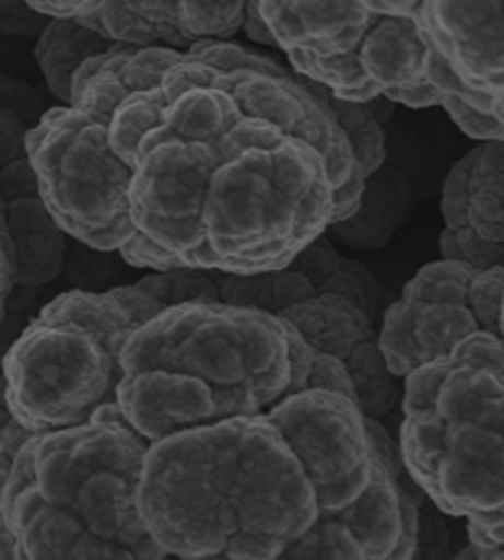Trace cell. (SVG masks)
Here are the masks:
<instances>
[{
	"label": "cell",
	"mask_w": 504,
	"mask_h": 560,
	"mask_svg": "<svg viewBox=\"0 0 504 560\" xmlns=\"http://www.w3.org/2000/svg\"><path fill=\"white\" fill-rule=\"evenodd\" d=\"M317 85V82H315ZM319 94L324 102L329 104L331 113L336 115L338 125L343 127L345 137L350 139V145L354 151L356 162H360L362 176L368 180L371 176H376L387 158V143H385V129L383 122L376 113V106L371 104H350V102H340L327 88L317 85Z\"/></svg>",
	"instance_id": "ac0fdd59"
},
{
	"label": "cell",
	"mask_w": 504,
	"mask_h": 560,
	"mask_svg": "<svg viewBox=\"0 0 504 560\" xmlns=\"http://www.w3.org/2000/svg\"><path fill=\"white\" fill-rule=\"evenodd\" d=\"M149 448L120 406L31 439L3 479V560H181L141 514Z\"/></svg>",
	"instance_id": "277c9868"
},
{
	"label": "cell",
	"mask_w": 504,
	"mask_h": 560,
	"mask_svg": "<svg viewBox=\"0 0 504 560\" xmlns=\"http://www.w3.org/2000/svg\"><path fill=\"white\" fill-rule=\"evenodd\" d=\"M403 467L438 512L504 528V340L479 334L403 381Z\"/></svg>",
	"instance_id": "5b68a950"
},
{
	"label": "cell",
	"mask_w": 504,
	"mask_h": 560,
	"mask_svg": "<svg viewBox=\"0 0 504 560\" xmlns=\"http://www.w3.org/2000/svg\"><path fill=\"white\" fill-rule=\"evenodd\" d=\"M214 275L221 291V303L261 310L272 317H282L286 310L317 299V289L310 279L291 266L256 275Z\"/></svg>",
	"instance_id": "e0dca14e"
},
{
	"label": "cell",
	"mask_w": 504,
	"mask_h": 560,
	"mask_svg": "<svg viewBox=\"0 0 504 560\" xmlns=\"http://www.w3.org/2000/svg\"><path fill=\"white\" fill-rule=\"evenodd\" d=\"M104 38L139 49H178L237 36L247 24V3L207 0H99L78 20Z\"/></svg>",
	"instance_id": "7c38bea8"
},
{
	"label": "cell",
	"mask_w": 504,
	"mask_h": 560,
	"mask_svg": "<svg viewBox=\"0 0 504 560\" xmlns=\"http://www.w3.org/2000/svg\"><path fill=\"white\" fill-rule=\"evenodd\" d=\"M442 108L448 113V118L458 125L462 135H467L469 139L481 141V143L504 141V122L500 118H495V115H488V113L471 108L455 96H444Z\"/></svg>",
	"instance_id": "7402d4cb"
},
{
	"label": "cell",
	"mask_w": 504,
	"mask_h": 560,
	"mask_svg": "<svg viewBox=\"0 0 504 560\" xmlns=\"http://www.w3.org/2000/svg\"><path fill=\"white\" fill-rule=\"evenodd\" d=\"M96 5H99V0H31L26 3L28 10L50 16V20H80Z\"/></svg>",
	"instance_id": "cb8c5ba5"
},
{
	"label": "cell",
	"mask_w": 504,
	"mask_h": 560,
	"mask_svg": "<svg viewBox=\"0 0 504 560\" xmlns=\"http://www.w3.org/2000/svg\"><path fill=\"white\" fill-rule=\"evenodd\" d=\"M291 268L310 279L317 295H340V299L352 301L354 305L366 310L368 315L376 317L380 301L376 279H373L362 262L340 256L324 235L307 246L305 252H301L298 258L291 262Z\"/></svg>",
	"instance_id": "2e32d148"
},
{
	"label": "cell",
	"mask_w": 504,
	"mask_h": 560,
	"mask_svg": "<svg viewBox=\"0 0 504 560\" xmlns=\"http://www.w3.org/2000/svg\"><path fill=\"white\" fill-rule=\"evenodd\" d=\"M36 434L28 432L24 424L12 418L10 410H3V479L10 474V469L17 463L20 453L24 451L26 443Z\"/></svg>",
	"instance_id": "603a6c76"
},
{
	"label": "cell",
	"mask_w": 504,
	"mask_h": 560,
	"mask_svg": "<svg viewBox=\"0 0 504 560\" xmlns=\"http://www.w3.org/2000/svg\"><path fill=\"white\" fill-rule=\"evenodd\" d=\"M181 57L178 49L113 47L75 75L71 106L47 110L26 129L24 153L47 211L63 233L90 249L120 254L134 240L129 170L110 145L113 115Z\"/></svg>",
	"instance_id": "8992f818"
},
{
	"label": "cell",
	"mask_w": 504,
	"mask_h": 560,
	"mask_svg": "<svg viewBox=\"0 0 504 560\" xmlns=\"http://www.w3.org/2000/svg\"><path fill=\"white\" fill-rule=\"evenodd\" d=\"M438 252H442V260L465 262L477 270L504 268V244L485 242L474 233H455L444 228L438 237Z\"/></svg>",
	"instance_id": "ffe728a7"
},
{
	"label": "cell",
	"mask_w": 504,
	"mask_h": 560,
	"mask_svg": "<svg viewBox=\"0 0 504 560\" xmlns=\"http://www.w3.org/2000/svg\"><path fill=\"white\" fill-rule=\"evenodd\" d=\"M134 287L143 293H149L151 299H155L165 307H176L186 303H221L216 275L209 270L178 268L167 272H153L141 277Z\"/></svg>",
	"instance_id": "d6986e66"
},
{
	"label": "cell",
	"mask_w": 504,
	"mask_h": 560,
	"mask_svg": "<svg viewBox=\"0 0 504 560\" xmlns=\"http://www.w3.org/2000/svg\"><path fill=\"white\" fill-rule=\"evenodd\" d=\"M122 369V418L153 446L225 420L266 416L313 392L315 350L268 312L186 303L139 328Z\"/></svg>",
	"instance_id": "3957f363"
},
{
	"label": "cell",
	"mask_w": 504,
	"mask_h": 560,
	"mask_svg": "<svg viewBox=\"0 0 504 560\" xmlns=\"http://www.w3.org/2000/svg\"><path fill=\"white\" fill-rule=\"evenodd\" d=\"M502 338H504V303H502Z\"/></svg>",
	"instance_id": "83f0119b"
},
{
	"label": "cell",
	"mask_w": 504,
	"mask_h": 560,
	"mask_svg": "<svg viewBox=\"0 0 504 560\" xmlns=\"http://www.w3.org/2000/svg\"><path fill=\"white\" fill-rule=\"evenodd\" d=\"M465 533L471 545L481 549H504V528H477L465 523Z\"/></svg>",
	"instance_id": "484cf974"
},
{
	"label": "cell",
	"mask_w": 504,
	"mask_h": 560,
	"mask_svg": "<svg viewBox=\"0 0 504 560\" xmlns=\"http://www.w3.org/2000/svg\"><path fill=\"white\" fill-rule=\"evenodd\" d=\"M110 145L129 170L134 268H289L362 207L366 178L313 80L249 47H190L127 96Z\"/></svg>",
	"instance_id": "6da1fadb"
},
{
	"label": "cell",
	"mask_w": 504,
	"mask_h": 560,
	"mask_svg": "<svg viewBox=\"0 0 504 560\" xmlns=\"http://www.w3.org/2000/svg\"><path fill=\"white\" fill-rule=\"evenodd\" d=\"M315 352L329 354L343 366L356 392V406L366 418L380 420L392 413L403 399L399 377L389 371L380 328L373 326V315L340 295H317L282 315Z\"/></svg>",
	"instance_id": "8fae6325"
},
{
	"label": "cell",
	"mask_w": 504,
	"mask_h": 560,
	"mask_svg": "<svg viewBox=\"0 0 504 560\" xmlns=\"http://www.w3.org/2000/svg\"><path fill=\"white\" fill-rule=\"evenodd\" d=\"M165 310L134 284L59 293L5 352V408L36 436L90 427L120 406L127 345Z\"/></svg>",
	"instance_id": "52a82bcc"
},
{
	"label": "cell",
	"mask_w": 504,
	"mask_h": 560,
	"mask_svg": "<svg viewBox=\"0 0 504 560\" xmlns=\"http://www.w3.org/2000/svg\"><path fill=\"white\" fill-rule=\"evenodd\" d=\"M422 24L432 85L504 122V3L422 0Z\"/></svg>",
	"instance_id": "9c48e42d"
},
{
	"label": "cell",
	"mask_w": 504,
	"mask_h": 560,
	"mask_svg": "<svg viewBox=\"0 0 504 560\" xmlns=\"http://www.w3.org/2000/svg\"><path fill=\"white\" fill-rule=\"evenodd\" d=\"M376 476L366 416L345 394H296L266 416L162 439L143 459L139 506L181 560H278Z\"/></svg>",
	"instance_id": "7a4b0ae2"
},
{
	"label": "cell",
	"mask_w": 504,
	"mask_h": 560,
	"mask_svg": "<svg viewBox=\"0 0 504 560\" xmlns=\"http://www.w3.org/2000/svg\"><path fill=\"white\" fill-rule=\"evenodd\" d=\"M427 61L422 3H373V22L354 52L319 66L307 80L327 88L340 102H395L403 92L432 85Z\"/></svg>",
	"instance_id": "30bf717a"
},
{
	"label": "cell",
	"mask_w": 504,
	"mask_h": 560,
	"mask_svg": "<svg viewBox=\"0 0 504 560\" xmlns=\"http://www.w3.org/2000/svg\"><path fill=\"white\" fill-rule=\"evenodd\" d=\"M244 33H247L254 43L278 47V43L272 38V31L268 28L261 12H258V0H249L247 3V24H244Z\"/></svg>",
	"instance_id": "d4e9b609"
},
{
	"label": "cell",
	"mask_w": 504,
	"mask_h": 560,
	"mask_svg": "<svg viewBox=\"0 0 504 560\" xmlns=\"http://www.w3.org/2000/svg\"><path fill=\"white\" fill-rule=\"evenodd\" d=\"M444 512L422 495L420 504V530H418V547L411 560H455L462 547H453V533L444 521Z\"/></svg>",
	"instance_id": "44dd1931"
},
{
	"label": "cell",
	"mask_w": 504,
	"mask_h": 560,
	"mask_svg": "<svg viewBox=\"0 0 504 560\" xmlns=\"http://www.w3.org/2000/svg\"><path fill=\"white\" fill-rule=\"evenodd\" d=\"M3 235L14 249L17 287H43L59 275L67 233L47 211L38 186L22 190L3 200Z\"/></svg>",
	"instance_id": "5bb4252c"
},
{
	"label": "cell",
	"mask_w": 504,
	"mask_h": 560,
	"mask_svg": "<svg viewBox=\"0 0 504 560\" xmlns=\"http://www.w3.org/2000/svg\"><path fill=\"white\" fill-rule=\"evenodd\" d=\"M502 303L504 268L427 262L383 315L380 348L389 371L406 381L479 334L502 338Z\"/></svg>",
	"instance_id": "ba28073f"
},
{
	"label": "cell",
	"mask_w": 504,
	"mask_h": 560,
	"mask_svg": "<svg viewBox=\"0 0 504 560\" xmlns=\"http://www.w3.org/2000/svg\"><path fill=\"white\" fill-rule=\"evenodd\" d=\"M118 45L78 20H50L36 43V61L50 92L63 106H71L75 75L85 63Z\"/></svg>",
	"instance_id": "9a60e30c"
},
{
	"label": "cell",
	"mask_w": 504,
	"mask_h": 560,
	"mask_svg": "<svg viewBox=\"0 0 504 560\" xmlns=\"http://www.w3.org/2000/svg\"><path fill=\"white\" fill-rule=\"evenodd\" d=\"M455 560H504V549H481L467 539V545Z\"/></svg>",
	"instance_id": "4316f807"
},
{
	"label": "cell",
	"mask_w": 504,
	"mask_h": 560,
	"mask_svg": "<svg viewBox=\"0 0 504 560\" xmlns=\"http://www.w3.org/2000/svg\"><path fill=\"white\" fill-rule=\"evenodd\" d=\"M444 228L504 244V141L471 148L442 188Z\"/></svg>",
	"instance_id": "4fadbf2b"
}]
</instances>
